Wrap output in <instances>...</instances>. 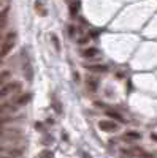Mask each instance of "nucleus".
Returning a JSON list of instances; mask_svg holds the SVG:
<instances>
[{
  "mask_svg": "<svg viewBox=\"0 0 157 158\" xmlns=\"http://www.w3.org/2000/svg\"><path fill=\"white\" fill-rule=\"evenodd\" d=\"M15 44H16V33L11 32V33H8V35L5 36L3 44H2V48H0V59L7 57L10 52H11V49L15 48Z\"/></svg>",
  "mask_w": 157,
  "mask_h": 158,
  "instance_id": "1",
  "label": "nucleus"
},
{
  "mask_svg": "<svg viewBox=\"0 0 157 158\" xmlns=\"http://www.w3.org/2000/svg\"><path fill=\"white\" fill-rule=\"evenodd\" d=\"M21 87H22V84H21V82H18V81H15V82H8V84H3V85H2V89H0V98H5V97H8L10 94H15V92L21 90Z\"/></svg>",
  "mask_w": 157,
  "mask_h": 158,
  "instance_id": "2",
  "label": "nucleus"
},
{
  "mask_svg": "<svg viewBox=\"0 0 157 158\" xmlns=\"http://www.w3.org/2000/svg\"><path fill=\"white\" fill-rule=\"evenodd\" d=\"M98 127H100L102 131H107V133H114V131L119 130V125H117L114 120H108V118L100 120L98 122Z\"/></svg>",
  "mask_w": 157,
  "mask_h": 158,
  "instance_id": "3",
  "label": "nucleus"
},
{
  "mask_svg": "<svg viewBox=\"0 0 157 158\" xmlns=\"http://www.w3.org/2000/svg\"><path fill=\"white\" fill-rule=\"evenodd\" d=\"M98 79L95 77V76H89L87 77V81H86V85H87V89H89V92L90 94H95V92L98 90Z\"/></svg>",
  "mask_w": 157,
  "mask_h": 158,
  "instance_id": "4",
  "label": "nucleus"
},
{
  "mask_svg": "<svg viewBox=\"0 0 157 158\" xmlns=\"http://www.w3.org/2000/svg\"><path fill=\"white\" fill-rule=\"evenodd\" d=\"M16 106L18 104H11V103H2L0 104V115H7V114H11L16 111Z\"/></svg>",
  "mask_w": 157,
  "mask_h": 158,
  "instance_id": "5",
  "label": "nucleus"
},
{
  "mask_svg": "<svg viewBox=\"0 0 157 158\" xmlns=\"http://www.w3.org/2000/svg\"><path fill=\"white\" fill-rule=\"evenodd\" d=\"M97 56H98V49L97 48H86V49L81 51V57H84V59H94Z\"/></svg>",
  "mask_w": 157,
  "mask_h": 158,
  "instance_id": "6",
  "label": "nucleus"
},
{
  "mask_svg": "<svg viewBox=\"0 0 157 158\" xmlns=\"http://www.w3.org/2000/svg\"><path fill=\"white\" fill-rule=\"evenodd\" d=\"M86 70H89L90 73H105L108 67L107 65H86Z\"/></svg>",
  "mask_w": 157,
  "mask_h": 158,
  "instance_id": "7",
  "label": "nucleus"
},
{
  "mask_svg": "<svg viewBox=\"0 0 157 158\" xmlns=\"http://www.w3.org/2000/svg\"><path fill=\"white\" fill-rule=\"evenodd\" d=\"M30 100H32V95H30V94H22V95H19V97L15 100V103L18 104V106H24V104H27Z\"/></svg>",
  "mask_w": 157,
  "mask_h": 158,
  "instance_id": "8",
  "label": "nucleus"
},
{
  "mask_svg": "<svg viewBox=\"0 0 157 158\" xmlns=\"http://www.w3.org/2000/svg\"><path fill=\"white\" fill-rule=\"evenodd\" d=\"M124 139H127V142H133V141H140L141 139V135L137 133V131H127L124 135Z\"/></svg>",
  "mask_w": 157,
  "mask_h": 158,
  "instance_id": "9",
  "label": "nucleus"
},
{
  "mask_svg": "<svg viewBox=\"0 0 157 158\" xmlns=\"http://www.w3.org/2000/svg\"><path fill=\"white\" fill-rule=\"evenodd\" d=\"M7 152H8V155H10L11 158H19V156H22V153H24V150L19 149V147H16V149H10V150H7Z\"/></svg>",
  "mask_w": 157,
  "mask_h": 158,
  "instance_id": "10",
  "label": "nucleus"
},
{
  "mask_svg": "<svg viewBox=\"0 0 157 158\" xmlns=\"http://www.w3.org/2000/svg\"><path fill=\"white\" fill-rule=\"evenodd\" d=\"M10 77H11V71L10 70H3L2 73H0V85H3Z\"/></svg>",
  "mask_w": 157,
  "mask_h": 158,
  "instance_id": "11",
  "label": "nucleus"
},
{
  "mask_svg": "<svg viewBox=\"0 0 157 158\" xmlns=\"http://www.w3.org/2000/svg\"><path fill=\"white\" fill-rule=\"evenodd\" d=\"M107 115L110 118H116V120H119V122H124V117L119 112H116V111H107Z\"/></svg>",
  "mask_w": 157,
  "mask_h": 158,
  "instance_id": "12",
  "label": "nucleus"
},
{
  "mask_svg": "<svg viewBox=\"0 0 157 158\" xmlns=\"http://www.w3.org/2000/svg\"><path fill=\"white\" fill-rule=\"evenodd\" d=\"M24 73H25V77H27L29 81H32L33 73H32V68H30V63H25V65H24Z\"/></svg>",
  "mask_w": 157,
  "mask_h": 158,
  "instance_id": "13",
  "label": "nucleus"
},
{
  "mask_svg": "<svg viewBox=\"0 0 157 158\" xmlns=\"http://www.w3.org/2000/svg\"><path fill=\"white\" fill-rule=\"evenodd\" d=\"M35 8H37L38 11H41V16H45V15H46V11H45V8L41 6V3H40V2H37V3H35Z\"/></svg>",
  "mask_w": 157,
  "mask_h": 158,
  "instance_id": "14",
  "label": "nucleus"
},
{
  "mask_svg": "<svg viewBox=\"0 0 157 158\" xmlns=\"http://www.w3.org/2000/svg\"><path fill=\"white\" fill-rule=\"evenodd\" d=\"M51 38H52V43H54V44H56V49L59 51L60 48H59V41H57V36H56V35H52Z\"/></svg>",
  "mask_w": 157,
  "mask_h": 158,
  "instance_id": "15",
  "label": "nucleus"
},
{
  "mask_svg": "<svg viewBox=\"0 0 157 158\" xmlns=\"http://www.w3.org/2000/svg\"><path fill=\"white\" fill-rule=\"evenodd\" d=\"M49 156H51V152L45 150V152H41V156H38V158H49Z\"/></svg>",
  "mask_w": 157,
  "mask_h": 158,
  "instance_id": "16",
  "label": "nucleus"
},
{
  "mask_svg": "<svg viewBox=\"0 0 157 158\" xmlns=\"http://www.w3.org/2000/svg\"><path fill=\"white\" fill-rule=\"evenodd\" d=\"M68 33L73 36L75 35V25H68Z\"/></svg>",
  "mask_w": 157,
  "mask_h": 158,
  "instance_id": "17",
  "label": "nucleus"
},
{
  "mask_svg": "<svg viewBox=\"0 0 157 158\" xmlns=\"http://www.w3.org/2000/svg\"><path fill=\"white\" fill-rule=\"evenodd\" d=\"M2 152H7V149L2 146V144H0V153H2Z\"/></svg>",
  "mask_w": 157,
  "mask_h": 158,
  "instance_id": "18",
  "label": "nucleus"
},
{
  "mask_svg": "<svg viewBox=\"0 0 157 158\" xmlns=\"http://www.w3.org/2000/svg\"><path fill=\"white\" fill-rule=\"evenodd\" d=\"M151 138H152V139H155V141H157V135H154V133H152V136H151Z\"/></svg>",
  "mask_w": 157,
  "mask_h": 158,
  "instance_id": "19",
  "label": "nucleus"
},
{
  "mask_svg": "<svg viewBox=\"0 0 157 158\" xmlns=\"http://www.w3.org/2000/svg\"><path fill=\"white\" fill-rule=\"evenodd\" d=\"M0 158H11V156H10V155H8V156H2V155H0Z\"/></svg>",
  "mask_w": 157,
  "mask_h": 158,
  "instance_id": "20",
  "label": "nucleus"
}]
</instances>
